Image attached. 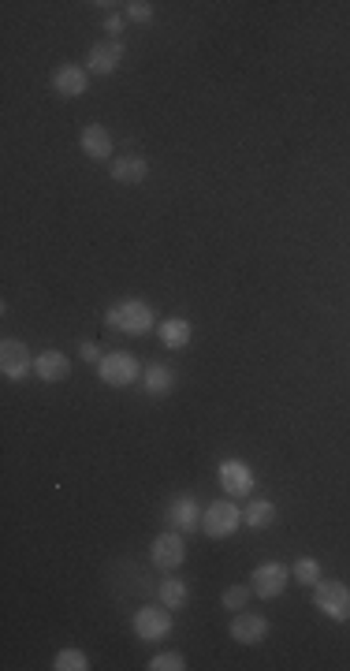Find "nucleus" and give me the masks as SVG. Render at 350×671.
<instances>
[{"label": "nucleus", "instance_id": "f257e3e1", "mask_svg": "<svg viewBox=\"0 0 350 671\" xmlns=\"http://www.w3.org/2000/svg\"><path fill=\"white\" fill-rule=\"evenodd\" d=\"M105 321L112 329L119 332H127V336H145L149 329H153V306L142 303V298H127V303H116Z\"/></svg>", "mask_w": 350, "mask_h": 671}, {"label": "nucleus", "instance_id": "f03ea898", "mask_svg": "<svg viewBox=\"0 0 350 671\" xmlns=\"http://www.w3.org/2000/svg\"><path fill=\"white\" fill-rule=\"evenodd\" d=\"M138 373H142V366H138V358L131 351H112V355H105L101 362H97V377H101L105 384H112V388L135 384Z\"/></svg>", "mask_w": 350, "mask_h": 671}, {"label": "nucleus", "instance_id": "7ed1b4c3", "mask_svg": "<svg viewBox=\"0 0 350 671\" xmlns=\"http://www.w3.org/2000/svg\"><path fill=\"white\" fill-rule=\"evenodd\" d=\"M320 615H328L332 623H346L350 619V586L346 582H317V601Z\"/></svg>", "mask_w": 350, "mask_h": 671}, {"label": "nucleus", "instance_id": "20e7f679", "mask_svg": "<svg viewBox=\"0 0 350 671\" xmlns=\"http://www.w3.org/2000/svg\"><path fill=\"white\" fill-rule=\"evenodd\" d=\"M242 526V511L235 508V500H213L202 515V530L209 537H232Z\"/></svg>", "mask_w": 350, "mask_h": 671}, {"label": "nucleus", "instance_id": "39448f33", "mask_svg": "<svg viewBox=\"0 0 350 671\" xmlns=\"http://www.w3.org/2000/svg\"><path fill=\"white\" fill-rule=\"evenodd\" d=\"M164 522H168L171 530H179V534L202 530V504H197V496H190V492L171 496V504L164 511Z\"/></svg>", "mask_w": 350, "mask_h": 671}, {"label": "nucleus", "instance_id": "423d86ee", "mask_svg": "<svg viewBox=\"0 0 350 671\" xmlns=\"http://www.w3.org/2000/svg\"><path fill=\"white\" fill-rule=\"evenodd\" d=\"M291 582V567L287 563H261L254 570V578H249V589H254V596H261V601H272V596H280Z\"/></svg>", "mask_w": 350, "mask_h": 671}, {"label": "nucleus", "instance_id": "0eeeda50", "mask_svg": "<svg viewBox=\"0 0 350 671\" xmlns=\"http://www.w3.org/2000/svg\"><path fill=\"white\" fill-rule=\"evenodd\" d=\"M149 556H153V567H157V570H179L183 560H187V541H183V534H179V530H164V534L153 541Z\"/></svg>", "mask_w": 350, "mask_h": 671}, {"label": "nucleus", "instance_id": "6e6552de", "mask_svg": "<svg viewBox=\"0 0 350 671\" xmlns=\"http://www.w3.org/2000/svg\"><path fill=\"white\" fill-rule=\"evenodd\" d=\"M0 373H4L8 381H22L27 373H34V358L27 351V343L22 340H4L0 343Z\"/></svg>", "mask_w": 350, "mask_h": 671}, {"label": "nucleus", "instance_id": "1a4fd4ad", "mask_svg": "<svg viewBox=\"0 0 350 671\" xmlns=\"http://www.w3.org/2000/svg\"><path fill=\"white\" fill-rule=\"evenodd\" d=\"M131 623H135V634H138L142 641H161V638L171 634V615H168V608H138Z\"/></svg>", "mask_w": 350, "mask_h": 671}, {"label": "nucleus", "instance_id": "9d476101", "mask_svg": "<svg viewBox=\"0 0 350 671\" xmlns=\"http://www.w3.org/2000/svg\"><path fill=\"white\" fill-rule=\"evenodd\" d=\"M220 485H223V492L232 496H249L254 492V474H249V466L246 463H239V459H223L220 463Z\"/></svg>", "mask_w": 350, "mask_h": 671}, {"label": "nucleus", "instance_id": "9b49d317", "mask_svg": "<svg viewBox=\"0 0 350 671\" xmlns=\"http://www.w3.org/2000/svg\"><path fill=\"white\" fill-rule=\"evenodd\" d=\"M239 645H261L268 638V619L258 615V612H239L232 619V631H228Z\"/></svg>", "mask_w": 350, "mask_h": 671}, {"label": "nucleus", "instance_id": "f8f14e48", "mask_svg": "<svg viewBox=\"0 0 350 671\" xmlns=\"http://www.w3.org/2000/svg\"><path fill=\"white\" fill-rule=\"evenodd\" d=\"M119 60H123V41L105 38V41H97V45L90 49L86 71H90V75H112V71L119 67Z\"/></svg>", "mask_w": 350, "mask_h": 671}, {"label": "nucleus", "instance_id": "ddd939ff", "mask_svg": "<svg viewBox=\"0 0 350 671\" xmlns=\"http://www.w3.org/2000/svg\"><path fill=\"white\" fill-rule=\"evenodd\" d=\"M90 86V71L79 67V64H64L57 75H53V90L60 97H83Z\"/></svg>", "mask_w": 350, "mask_h": 671}, {"label": "nucleus", "instance_id": "4468645a", "mask_svg": "<svg viewBox=\"0 0 350 671\" xmlns=\"http://www.w3.org/2000/svg\"><path fill=\"white\" fill-rule=\"evenodd\" d=\"M83 154L93 157V161H109L112 157V135L101 128V123H90V128H83Z\"/></svg>", "mask_w": 350, "mask_h": 671}, {"label": "nucleus", "instance_id": "2eb2a0df", "mask_svg": "<svg viewBox=\"0 0 350 671\" xmlns=\"http://www.w3.org/2000/svg\"><path fill=\"white\" fill-rule=\"evenodd\" d=\"M34 373L41 381H67V373H71V362H67V355H60V351H41L38 358H34Z\"/></svg>", "mask_w": 350, "mask_h": 671}, {"label": "nucleus", "instance_id": "dca6fc26", "mask_svg": "<svg viewBox=\"0 0 350 671\" xmlns=\"http://www.w3.org/2000/svg\"><path fill=\"white\" fill-rule=\"evenodd\" d=\"M145 176H149V161L142 154H127V157L112 161V180L116 183H142Z\"/></svg>", "mask_w": 350, "mask_h": 671}, {"label": "nucleus", "instance_id": "f3484780", "mask_svg": "<svg viewBox=\"0 0 350 671\" xmlns=\"http://www.w3.org/2000/svg\"><path fill=\"white\" fill-rule=\"evenodd\" d=\"M190 321L187 317H168L164 325H161V340H164V347H171V351H183V347L190 343Z\"/></svg>", "mask_w": 350, "mask_h": 671}, {"label": "nucleus", "instance_id": "a211bd4d", "mask_svg": "<svg viewBox=\"0 0 350 671\" xmlns=\"http://www.w3.org/2000/svg\"><path fill=\"white\" fill-rule=\"evenodd\" d=\"M171 384H175V373H171L168 366L153 362V366H145V369H142V388H145L149 395H164Z\"/></svg>", "mask_w": 350, "mask_h": 671}, {"label": "nucleus", "instance_id": "6ab92c4d", "mask_svg": "<svg viewBox=\"0 0 350 671\" xmlns=\"http://www.w3.org/2000/svg\"><path fill=\"white\" fill-rule=\"evenodd\" d=\"M272 522H276V508H272V500H254L242 511V526H249V530H268Z\"/></svg>", "mask_w": 350, "mask_h": 671}, {"label": "nucleus", "instance_id": "aec40b11", "mask_svg": "<svg viewBox=\"0 0 350 671\" xmlns=\"http://www.w3.org/2000/svg\"><path fill=\"white\" fill-rule=\"evenodd\" d=\"M157 596H161V605H168V608L175 612V608L187 605V586H183L179 578H164V582L157 586Z\"/></svg>", "mask_w": 350, "mask_h": 671}, {"label": "nucleus", "instance_id": "412c9836", "mask_svg": "<svg viewBox=\"0 0 350 671\" xmlns=\"http://www.w3.org/2000/svg\"><path fill=\"white\" fill-rule=\"evenodd\" d=\"M291 575H294L298 586H313V589H317V582H320V563H317L313 556H302V560H294Z\"/></svg>", "mask_w": 350, "mask_h": 671}, {"label": "nucleus", "instance_id": "4be33fe9", "mask_svg": "<svg viewBox=\"0 0 350 671\" xmlns=\"http://www.w3.org/2000/svg\"><path fill=\"white\" fill-rule=\"evenodd\" d=\"M53 667H57V671H86L90 660H86L83 649H60V653L53 657Z\"/></svg>", "mask_w": 350, "mask_h": 671}, {"label": "nucleus", "instance_id": "5701e85b", "mask_svg": "<svg viewBox=\"0 0 350 671\" xmlns=\"http://www.w3.org/2000/svg\"><path fill=\"white\" fill-rule=\"evenodd\" d=\"M249 596H254V589H249V586H228V589H223V596H220V605L228 608V612H242V605L249 601Z\"/></svg>", "mask_w": 350, "mask_h": 671}, {"label": "nucleus", "instance_id": "b1692460", "mask_svg": "<svg viewBox=\"0 0 350 671\" xmlns=\"http://www.w3.org/2000/svg\"><path fill=\"white\" fill-rule=\"evenodd\" d=\"M183 667H187L183 653H157L149 660V671H183Z\"/></svg>", "mask_w": 350, "mask_h": 671}, {"label": "nucleus", "instance_id": "393cba45", "mask_svg": "<svg viewBox=\"0 0 350 671\" xmlns=\"http://www.w3.org/2000/svg\"><path fill=\"white\" fill-rule=\"evenodd\" d=\"M127 19L149 22V19H153V4H145V0H131V4H127Z\"/></svg>", "mask_w": 350, "mask_h": 671}, {"label": "nucleus", "instance_id": "a878e982", "mask_svg": "<svg viewBox=\"0 0 350 671\" xmlns=\"http://www.w3.org/2000/svg\"><path fill=\"white\" fill-rule=\"evenodd\" d=\"M119 31H123V15H109V19H105V34L116 38Z\"/></svg>", "mask_w": 350, "mask_h": 671}, {"label": "nucleus", "instance_id": "bb28decb", "mask_svg": "<svg viewBox=\"0 0 350 671\" xmlns=\"http://www.w3.org/2000/svg\"><path fill=\"white\" fill-rule=\"evenodd\" d=\"M83 358H86V362H101L105 355L97 351V343H83Z\"/></svg>", "mask_w": 350, "mask_h": 671}]
</instances>
